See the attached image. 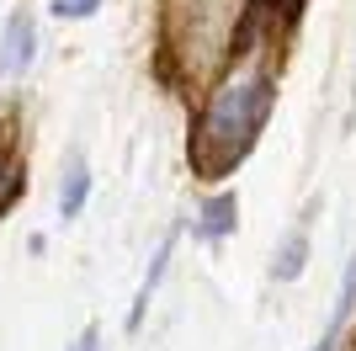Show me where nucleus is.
Wrapping results in <instances>:
<instances>
[{"mask_svg": "<svg viewBox=\"0 0 356 351\" xmlns=\"http://www.w3.org/2000/svg\"><path fill=\"white\" fill-rule=\"evenodd\" d=\"M165 261H170V245H160V250H154V266H149L144 288H138V304H134V314H128V325H134V330H138V320H144L149 298H154V288H160V277H165Z\"/></svg>", "mask_w": 356, "mask_h": 351, "instance_id": "nucleus-8", "label": "nucleus"}, {"mask_svg": "<svg viewBox=\"0 0 356 351\" xmlns=\"http://www.w3.org/2000/svg\"><path fill=\"white\" fill-rule=\"evenodd\" d=\"M22 192H27V165H22V149L11 144V133L0 128V213H11Z\"/></svg>", "mask_w": 356, "mask_h": 351, "instance_id": "nucleus-5", "label": "nucleus"}, {"mask_svg": "<svg viewBox=\"0 0 356 351\" xmlns=\"http://www.w3.org/2000/svg\"><path fill=\"white\" fill-rule=\"evenodd\" d=\"M303 266H309V229L298 224L282 245H277V256H271V277H277V282H298V277H303Z\"/></svg>", "mask_w": 356, "mask_h": 351, "instance_id": "nucleus-6", "label": "nucleus"}, {"mask_svg": "<svg viewBox=\"0 0 356 351\" xmlns=\"http://www.w3.org/2000/svg\"><path fill=\"white\" fill-rule=\"evenodd\" d=\"M351 314H356V250L346 256V277H341V292H335V309H330L325 336L314 341L309 351H335V346H341V336H346V325H351Z\"/></svg>", "mask_w": 356, "mask_h": 351, "instance_id": "nucleus-3", "label": "nucleus"}, {"mask_svg": "<svg viewBox=\"0 0 356 351\" xmlns=\"http://www.w3.org/2000/svg\"><path fill=\"white\" fill-rule=\"evenodd\" d=\"M70 351H102V330H96V325H86V330H80V341H74Z\"/></svg>", "mask_w": 356, "mask_h": 351, "instance_id": "nucleus-10", "label": "nucleus"}, {"mask_svg": "<svg viewBox=\"0 0 356 351\" xmlns=\"http://www.w3.org/2000/svg\"><path fill=\"white\" fill-rule=\"evenodd\" d=\"M32 48H38V27H32L27 11H16L6 22V38H0V75H27L32 70Z\"/></svg>", "mask_w": 356, "mask_h": 351, "instance_id": "nucleus-2", "label": "nucleus"}, {"mask_svg": "<svg viewBox=\"0 0 356 351\" xmlns=\"http://www.w3.org/2000/svg\"><path fill=\"white\" fill-rule=\"evenodd\" d=\"M234 224H239V197H234V192H218V197L202 203L192 234H197V240H223V234H234Z\"/></svg>", "mask_w": 356, "mask_h": 351, "instance_id": "nucleus-4", "label": "nucleus"}, {"mask_svg": "<svg viewBox=\"0 0 356 351\" xmlns=\"http://www.w3.org/2000/svg\"><path fill=\"white\" fill-rule=\"evenodd\" d=\"M86 197H90V171H86V160L74 155V160H70V171H64V187H59V219H64V224H70V219H80Z\"/></svg>", "mask_w": 356, "mask_h": 351, "instance_id": "nucleus-7", "label": "nucleus"}, {"mask_svg": "<svg viewBox=\"0 0 356 351\" xmlns=\"http://www.w3.org/2000/svg\"><path fill=\"white\" fill-rule=\"evenodd\" d=\"M271 102H277V91H271L266 70H239L229 80H218V91L208 96V107L197 117L192 165L202 176L234 171L250 155V144L261 139V128H266V117H271Z\"/></svg>", "mask_w": 356, "mask_h": 351, "instance_id": "nucleus-1", "label": "nucleus"}, {"mask_svg": "<svg viewBox=\"0 0 356 351\" xmlns=\"http://www.w3.org/2000/svg\"><path fill=\"white\" fill-rule=\"evenodd\" d=\"M96 6H102V0H54V11L70 16V22H86V16H96Z\"/></svg>", "mask_w": 356, "mask_h": 351, "instance_id": "nucleus-9", "label": "nucleus"}]
</instances>
